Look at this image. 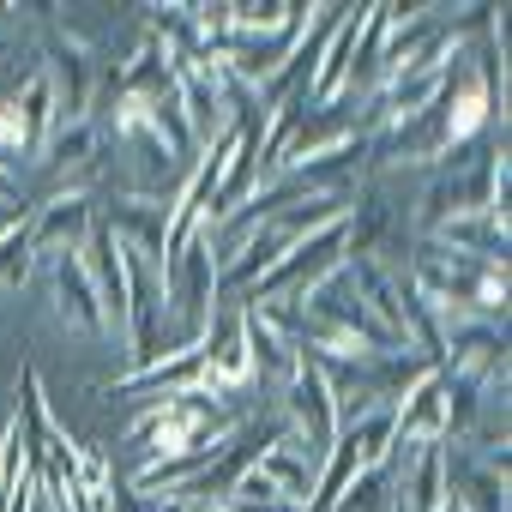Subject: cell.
Listing matches in <instances>:
<instances>
[{
	"mask_svg": "<svg viewBox=\"0 0 512 512\" xmlns=\"http://www.w3.org/2000/svg\"><path fill=\"white\" fill-rule=\"evenodd\" d=\"M470 211H506V133L500 139L482 133L428 169V187L416 205V235H434L440 223L470 217Z\"/></svg>",
	"mask_w": 512,
	"mask_h": 512,
	"instance_id": "cell-1",
	"label": "cell"
},
{
	"mask_svg": "<svg viewBox=\"0 0 512 512\" xmlns=\"http://www.w3.org/2000/svg\"><path fill=\"white\" fill-rule=\"evenodd\" d=\"M229 428H235V416L217 398H205V392H169L151 410H139V422L127 428V452H139L145 464L151 458H181V452L217 446Z\"/></svg>",
	"mask_w": 512,
	"mask_h": 512,
	"instance_id": "cell-2",
	"label": "cell"
},
{
	"mask_svg": "<svg viewBox=\"0 0 512 512\" xmlns=\"http://www.w3.org/2000/svg\"><path fill=\"white\" fill-rule=\"evenodd\" d=\"M163 302L181 314V344H205V332L217 326V247L205 229L187 235L181 260H175V278L163 290Z\"/></svg>",
	"mask_w": 512,
	"mask_h": 512,
	"instance_id": "cell-3",
	"label": "cell"
},
{
	"mask_svg": "<svg viewBox=\"0 0 512 512\" xmlns=\"http://www.w3.org/2000/svg\"><path fill=\"white\" fill-rule=\"evenodd\" d=\"M97 223V193L91 187H55L31 217H25V235H31V260H55V253H79L85 235Z\"/></svg>",
	"mask_w": 512,
	"mask_h": 512,
	"instance_id": "cell-4",
	"label": "cell"
},
{
	"mask_svg": "<svg viewBox=\"0 0 512 512\" xmlns=\"http://www.w3.org/2000/svg\"><path fill=\"white\" fill-rule=\"evenodd\" d=\"M284 428L296 434V446L308 452V464L320 470V458L332 452V440H338V404H332V392H326V380L302 362L290 380H284Z\"/></svg>",
	"mask_w": 512,
	"mask_h": 512,
	"instance_id": "cell-5",
	"label": "cell"
},
{
	"mask_svg": "<svg viewBox=\"0 0 512 512\" xmlns=\"http://www.w3.org/2000/svg\"><path fill=\"white\" fill-rule=\"evenodd\" d=\"M169 205L175 199H139V193H115L109 205H97V217H103V229L127 247V253H139V260H163V235H169Z\"/></svg>",
	"mask_w": 512,
	"mask_h": 512,
	"instance_id": "cell-6",
	"label": "cell"
},
{
	"mask_svg": "<svg viewBox=\"0 0 512 512\" xmlns=\"http://www.w3.org/2000/svg\"><path fill=\"white\" fill-rule=\"evenodd\" d=\"M49 272V296H55V314L79 332H97L109 338V320H103V302H97V284L85 272V253H55V260H43Z\"/></svg>",
	"mask_w": 512,
	"mask_h": 512,
	"instance_id": "cell-7",
	"label": "cell"
},
{
	"mask_svg": "<svg viewBox=\"0 0 512 512\" xmlns=\"http://www.w3.org/2000/svg\"><path fill=\"white\" fill-rule=\"evenodd\" d=\"M440 470H446V494H452L464 512H506V476L488 470L470 446L440 440Z\"/></svg>",
	"mask_w": 512,
	"mask_h": 512,
	"instance_id": "cell-8",
	"label": "cell"
},
{
	"mask_svg": "<svg viewBox=\"0 0 512 512\" xmlns=\"http://www.w3.org/2000/svg\"><path fill=\"white\" fill-rule=\"evenodd\" d=\"M97 145H103L97 115H85V121H55L49 139H43V163H49L55 181H67V187H91V175H97Z\"/></svg>",
	"mask_w": 512,
	"mask_h": 512,
	"instance_id": "cell-9",
	"label": "cell"
},
{
	"mask_svg": "<svg viewBox=\"0 0 512 512\" xmlns=\"http://www.w3.org/2000/svg\"><path fill=\"white\" fill-rule=\"evenodd\" d=\"M253 380V362H247V344H241V326H211L205 332V368H199V392L205 398H235L241 386Z\"/></svg>",
	"mask_w": 512,
	"mask_h": 512,
	"instance_id": "cell-10",
	"label": "cell"
},
{
	"mask_svg": "<svg viewBox=\"0 0 512 512\" xmlns=\"http://www.w3.org/2000/svg\"><path fill=\"white\" fill-rule=\"evenodd\" d=\"M199 368H205V344H181V350H169L163 362H151V368H139V374H121L115 380V392L127 398V392H199Z\"/></svg>",
	"mask_w": 512,
	"mask_h": 512,
	"instance_id": "cell-11",
	"label": "cell"
},
{
	"mask_svg": "<svg viewBox=\"0 0 512 512\" xmlns=\"http://www.w3.org/2000/svg\"><path fill=\"white\" fill-rule=\"evenodd\" d=\"M434 241H446V247H458V253H476V260H494V266H506V247H512V235H506V211H470V217H452V223L434 229Z\"/></svg>",
	"mask_w": 512,
	"mask_h": 512,
	"instance_id": "cell-12",
	"label": "cell"
},
{
	"mask_svg": "<svg viewBox=\"0 0 512 512\" xmlns=\"http://www.w3.org/2000/svg\"><path fill=\"white\" fill-rule=\"evenodd\" d=\"M253 470H260L278 494H290V500H302V506H308V494H314V464H308V452L296 446V434L272 440V446L260 452V464H253Z\"/></svg>",
	"mask_w": 512,
	"mask_h": 512,
	"instance_id": "cell-13",
	"label": "cell"
},
{
	"mask_svg": "<svg viewBox=\"0 0 512 512\" xmlns=\"http://www.w3.org/2000/svg\"><path fill=\"white\" fill-rule=\"evenodd\" d=\"M13 103V115H19V133H25V151H43V139H49V127H55V91H49V79H43V67L7 97Z\"/></svg>",
	"mask_w": 512,
	"mask_h": 512,
	"instance_id": "cell-14",
	"label": "cell"
},
{
	"mask_svg": "<svg viewBox=\"0 0 512 512\" xmlns=\"http://www.w3.org/2000/svg\"><path fill=\"white\" fill-rule=\"evenodd\" d=\"M31 272H37V260H31V235H25V223H19V229L0 235V290H25Z\"/></svg>",
	"mask_w": 512,
	"mask_h": 512,
	"instance_id": "cell-15",
	"label": "cell"
},
{
	"mask_svg": "<svg viewBox=\"0 0 512 512\" xmlns=\"http://www.w3.org/2000/svg\"><path fill=\"white\" fill-rule=\"evenodd\" d=\"M109 512H163V500H157V494H139L127 476H115V488H109Z\"/></svg>",
	"mask_w": 512,
	"mask_h": 512,
	"instance_id": "cell-16",
	"label": "cell"
},
{
	"mask_svg": "<svg viewBox=\"0 0 512 512\" xmlns=\"http://www.w3.org/2000/svg\"><path fill=\"white\" fill-rule=\"evenodd\" d=\"M163 512H229V506H223V500H205V506H169V500H163Z\"/></svg>",
	"mask_w": 512,
	"mask_h": 512,
	"instance_id": "cell-17",
	"label": "cell"
}]
</instances>
